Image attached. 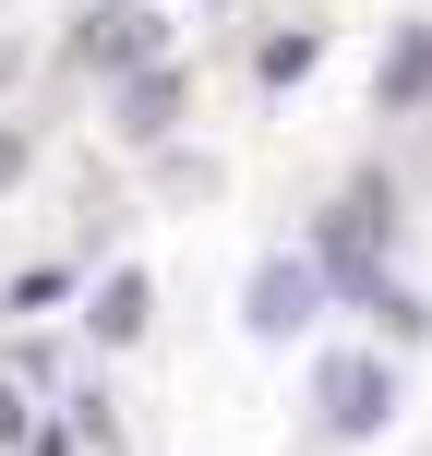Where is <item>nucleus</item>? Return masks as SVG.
I'll list each match as a JSON object with an SVG mask.
<instances>
[{
	"label": "nucleus",
	"instance_id": "nucleus-1",
	"mask_svg": "<svg viewBox=\"0 0 432 456\" xmlns=\"http://www.w3.org/2000/svg\"><path fill=\"white\" fill-rule=\"evenodd\" d=\"M396 240V181L385 168H348V192L324 205V289H372Z\"/></svg>",
	"mask_w": 432,
	"mask_h": 456
},
{
	"label": "nucleus",
	"instance_id": "nucleus-2",
	"mask_svg": "<svg viewBox=\"0 0 432 456\" xmlns=\"http://www.w3.org/2000/svg\"><path fill=\"white\" fill-rule=\"evenodd\" d=\"M72 61L85 72H157V12H144V0H96V12L72 24Z\"/></svg>",
	"mask_w": 432,
	"mask_h": 456
},
{
	"label": "nucleus",
	"instance_id": "nucleus-3",
	"mask_svg": "<svg viewBox=\"0 0 432 456\" xmlns=\"http://www.w3.org/2000/svg\"><path fill=\"white\" fill-rule=\"evenodd\" d=\"M313 409H324V433H385V420H396V372H385V361H361V348H348V361H324V385H313Z\"/></svg>",
	"mask_w": 432,
	"mask_h": 456
},
{
	"label": "nucleus",
	"instance_id": "nucleus-4",
	"mask_svg": "<svg viewBox=\"0 0 432 456\" xmlns=\"http://www.w3.org/2000/svg\"><path fill=\"white\" fill-rule=\"evenodd\" d=\"M313 300H324V265H265L252 276V337H300V324H313Z\"/></svg>",
	"mask_w": 432,
	"mask_h": 456
},
{
	"label": "nucleus",
	"instance_id": "nucleus-5",
	"mask_svg": "<svg viewBox=\"0 0 432 456\" xmlns=\"http://www.w3.org/2000/svg\"><path fill=\"white\" fill-rule=\"evenodd\" d=\"M372 96H385V109H420V96H432V24H396L385 85H372Z\"/></svg>",
	"mask_w": 432,
	"mask_h": 456
},
{
	"label": "nucleus",
	"instance_id": "nucleus-6",
	"mask_svg": "<svg viewBox=\"0 0 432 456\" xmlns=\"http://www.w3.org/2000/svg\"><path fill=\"white\" fill-rule=\"evenodd\" d=\"M168 120H181V85H168V72H144V85L120 96V133H168Z\"/></svg>",
	"mask_w": 432,
	"mask_h": 456
},
{
	"label": "nucleus",
	"instance_id": "nucleus-7",
	"mask_svg": "<svg viewBox=\"0 0 432 456\" xmlns=\"http://www.w3.org/2000/svg\"><path fill=\"white\" fill-rule=\"evenodd\" d=\"M96 337H144V276H109L96 289Z\"/></svg>",
	"mask_w": 432,
	"mask_h": 456
},
{
	"label": "nucleus",
	"instance_id": "nucleus-8",
	"mask_svg": "<svg viewBox=\"0 0 432 456\" xmlns=\"http://www.w3.org/2000/svg\"><path fill=\"white\" fill-rule=\"evenodd\" d=\"M72 300V265H37V276H12V313H61Z\"/></svg>",
	"mask_w": 432,
	"mask_h": 456
},
{
	"label": "nucleus",
	"instance_id": "nucleus-9",
	"mask_svg": "<svg viewBox=\"0 0 432 456\" xmlns=\"http://www.w3.org/2000/svg\"><path fill=\"white\" fill-rule=\"evenodd\" d=\"M313 72V37H265V85H300Z\"/></svg>",
	"mask_w": 432,
	"mask_h": 456
},
{
	"label": "nucleus",
	"instance_id": "nucleus-10",
	"mask_svg": "<svg viewBox=\"0 0 432 456\" xmlns=\"http://www.w3.org/2000/svg\"><path fill=\"white\" fill-rule=\"evenodd\" d=\"M24 433H37V420H24V396L0 385V444H24Z\"/></svg>",
	"mask_w": 432,
	"mask_h": 456
},
{
	"label": "nucleus",
	"instance_id": "nucleus-11",
	"mask_svg": "<svg viewBox=\"0 0 432 456\" xmlns=\"http://www.w3.org/2000/svg\"><path fill=\"white\" fill-rule=\"evenodd\" d=\"M24 181V133H0V192H12Z\"/></svg>",
	"mask_w": 432,
	"mask_h": 456
}]
</instances>
